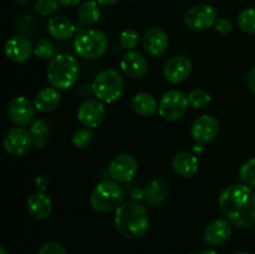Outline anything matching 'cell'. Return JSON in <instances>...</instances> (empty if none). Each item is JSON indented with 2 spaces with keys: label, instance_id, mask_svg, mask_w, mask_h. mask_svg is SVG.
<instances>
[{
  "label": "cell",
  "instance_id": "obj_1",
  "mask_svg": "<svg viewBox=\"0 0 255 254\" xmlns=\"http://www.w3.org/2000/svg\"><path fill=\"white\" fill-rule=\"evenodd\" d=\"M219 209L232 224L249 228L255 224V193L244 183H233L222 191Z\"/></svg>",
  "mask_w": 255,
  "mask_h": 254
},
{
  "label": "cell",
  "instance_id": "obj_2",
  "mask_svg": "<svg viewBox=\"0 0 255 254\" xmlns=\"http://www.w3.org/2000/svg\"><path fill=\"white\" fill-rule=\"evenodd\" d=\"M115 227L124 238L139 239L149 228V214L146 207L137 201L121 204L115 211Z\"/></svg>",
  "mask_w": 255,
  "mask_h": 254
},
{
  "label": "cell",
  "instance_id": "obj_3",
  "mask_svg": "<svg viewBox=\"0 0 255 254\" xmlns=\"http://www.w3.org/2000/svg\"><path fill=\"white\" fill-rule=\"evenodd\" d=\"M80 64L70 54H57L49 61L46 69L47 81L59 91H66L77 84L80 77Z\"/></svg>",
  "mask_w": 255,
  "mask_h": 254
},
{
  "label": "cell",
  "instance_id": "obj_4",
  "mask_svg": "<svg viewBox=\"0 0 255 254\" xmlns=\"http://www.w3.org/2000/svg\"><path fill=\"white\" fill-rule=\"evenodd\" d=\"M92 94L104 104H114L121 99L125 91V81L115 69L101 70L91 84Z\"/></svg>",
  "mask_w": 255,
  "mask_h": 254
},
{
  "label": "cell",
  "instance_id": "obj_5",
  "mask_svg": "<svg viewBox=\"0 0 255 254\" xmlns=\"http://www.w3.org/2000/svg\"><path fill=\"white\" fill-rule=\"evenodd\" d=\"M74 50L80 57L94 60L101 57L109 47V39L104 31L96 29H87L80 31L74 37Z\"/></svg>",
  "mask_w": 255,
  "mask_h": 254
},
{
  "label": "cell",
  "instance_id": "obj_6",
  "mask_svg": "<svg viewBox=\"0 0 255 254\" xmlns=\"http://www.w3.org/2000/svg\"><path fill=\"white\" fill-rule=\"evenodd\" d=\"M124 201L121 187L114 181H101L95 186L90 196V203L96 212L109 213L117 211Z\"/></svg>",
  "mask_w": 255,
  "mask_h": 254
},
{
  "label": "cell",
  "instance_id": "obj_7",
  "mask_svg": "<svg viewBox=\"0 0 255 254\" xmlns=\"http://www.w3.org/2000/svg\"><path fill=\"white\" fill-rule=\"evenodd\" d=\"M188 97L179 90L164 92L158 102V114L166 121H178L188 110Z\"/></svg>",
  "mask_w": 255,
  "mask_h": 254
},
{
  "label": "cell",
  "instance_id": "obj_8",
  "mask_svg": "<svg viewBox=\"0 0 255 254\" xmlns=\"http://www.w3.org/2000/svg\"><path fill=\"white\" fill-rule=\"evenodd\" d=\"M218 20L216 7L209 4H197L184 14V24L193 31H204L214 26Z\"/></svg>",
  "mask_w": 255,
  "mask_h": 254
},
{
  "label": "cell",
  "instance_id": "obj_9",
  "mask_svg": "<svg viewBox=\"0 0 255 254\" xmlns=\"http://www.w3.org/2000/svg\"><path fill=\"white\" fill-rule=\"evenodd\" d=\"M32 146H34V139L31 132L22 126L10 128L2 139V147L10 156L26 154Z\"/></svg>",
  "mask_w": 255,
  "mask_h": 254
},
{
  "label": "cell",
  "instance_id": "obj_10",
  "mask_svg": "<svg viewBox=\"0 0 255 254\" xmlns=\"http://www.w3.org/2000/svg\"><path fill=\"white\" fill-rule=\"evenodd\" d=\"M106 116V107L100 100L90 99L82 102L77 109V120L84 127L96 128Z\"/></svg>",
  "mask_w": 255,
  "mask_h": 254
},
{
  "label": "cell",
  "instance_id": "obj_11",
  "mask_svg": "<svg viewBox=\"0 0 255 254\" xmlns=\"http://www.w3.org/2000/svg\"><path fill=\"white\" fill-rule=\"evenodd\" d=\"M221 131V122L212 115L198 117L191 126V136L197 143H209L218 136Z\"/></svg>",
  "mask_w": 255,
  "mask_h": 254
},
{
  "label": "cell",
  "instance_id": "obj_12",
  "mask_svg": "<svg viewBox=\"0 0 255 254\" xmlns=\"http://www.w3.org/2000/svg\"><path fill=\"white\" fill-rule=\"evenodd\" d=\"M138 162L132 154L121 153L109 164V173L115 182H128L136 176Z\"/></svg>",
  "mask_w": 255,
  "mask_h": 254
},
{
  "label": "cell",
  "instance_id": "obj_13",
  "mask_svg": "<svg viewBox=\"0 0 255 254\" xmlns=\"http://www.w3.org/2000/svg\"><path fill=\"white\" fill-rule=\"evenodd\" d=\"M35 115L34 102L25 96H16L7 105V116L16 126H27L32 124Z\"/></svg>",
  "mask_w": 255,
  "mask_h": 254
},
{
  "label": "cell",
  "instance_id": "obj_14",
  "mask_svg": "<svg viewBox=\"0 0 255 254\" xmlns=\"http://www.w3.org/2000/svg\"><path fill=\"white\" fill-rule=\"evenodd\" d=\"M193 64L189 57L184 55H177L171 57L163 66V77L171 84H181L186 81L191 75Z\"/></svg>",
  "mask_w": 255,
  "mask_h": 254
},
{
  "label": "cell",
  "instance_id": "obj_15",
  "mask_svg": "<svg viewBox=\"0 0 255 254\" xmlns=\"http://www.w3.org/2000/svg\"><path fill=\"white\" fill-rule=\"evenodd\" d=\"M4 54L10 61L21 64L27 61L34 54V46L29 37L24 35H15L5 42Z\"/></svg>",
  "mask_w": 255,
  "mask_h": 254
},
{
  "label": "cell",
  "instance_id": "obj_16",
  "mask_svg": "<svg viewBox=\"0 0 255 254\" xmlns=\"http://www.w3.org/2000/svg\"><path fill=\"white\" fill-rule=\"evenodd\" d=\"M121 70L129 76L131 79H142L148 72V62L147 59L138 51H127L122 56L121 62H120Z\"/></svg>",
  "mask_w": 255,
  "mask_h": 254
},
{
  "label": "cell",
  "instance_id": "obj_17",
  "mask_svg": "<svg viewBox=\"0 0 255 254\" xmlns=\"http://www.w3.org/2000/svg\"><path fill=\"white\" fill-rule=\"evenodd\" d=\"M142 44L146 51L154 57L162 56L167 51L169 45V37L164 30L159 27H151L144 32Z\"/></svg>",
  "mask_w": 255,
  "mask_h": 254
},
{
  "label": "cell",
  "instance_id": "obj_18",
  "mask_svg": "<svg viewBox=\"0 0 255 254\" xmlns=\"http://www.w3.org/2000/svg\"><path fill=\"white\" fill-rule=\"evenodd\" d=\"M233 233L232 223L227 218H219L207 226L204 231V241L211 246H219L228 241Z\"/></svg>",
  "mask_w": 255,
  "mask_h": 254
},
{
  "label": "cell",
  "instance_id": "obj_19",
  "mask_svg": "<svg viewBox=\"0 0 255 254\" xmlns=\"http://www.w3.org/2000/svg\"><path fill=\"white\" fill-rule=\"evenodd\" d=\"M27 211L34 218L46 219L52 212V201L45 192H34L26 201Z\"/></svg>",
  "mask_w": 255,
  "mask_h": 254
},
{
  "label": "cell",
  "instance_id": "obj_20",
  "mask_svg": "<svg viewBox=\"0 0 255 254\" xmlns=\"http://www.w3.org/2000/svg\"><path fill=\"white\" fill-rule=\"evenodd\" d=\"M174 172L178 174L179 177L183 178H191L197 174L199 169V161L193 153L187 151L178 152L174 156L173 162H172Z\"/></svg>",
  "mask_w": 255,
  "mask_h": 254
},
{
  "label": "cell",
  "instance_id": "obj_21",
  "mask_svg": "<svg viewBox=\"0 0 255 254\" xmlns=\"http://www.w3.org/2000/svg\"><path fill=\"white\" fill-rule=\"evenodd\" d=\"M61 104V95L55 87H44L36 92L34 97V106L40 112H51Z\"/></svg>",
  "mask_w": 255,
  "mask_h": 254
},
{
  "label": "cell",
  "instance_id": "obj_22",
  "mask_svg": "<svg viewBox=\"0 0 255 254\" xmlns=\"http://www.w3.org/2000/svg\"><path fill=\"white\" fill-rule=\"evenodd\" d=\"M47 31L57 40H69L74 36L76 27L74 22L65 16H52L47 21Z\"/></svg>",
  "mask_w": 255,
  "mask_h": 254
},
{
  "label": "cell",
  "instance_id": "obj_23",
  "mask_svg": "<svg viewBox=\"0 0 255 254\" xmlns=\"http://www.w3.org/2000/svg\"><path fill=\"white\" fill-rule=\"evenodd\" d=\"M131 106L133 111L142 117L153 116L158 111V101L154 99L153 95L148 92H138L134 95L131 101Z\"/></svg>",
  "mask_w": 255,
  "mask_h": 254
},
{
  "label": "cell",
  "instance_id": "obj_24",
  "mask_svg": "<svg viewBox=\"0 0 255 254\" xmlns=\"http://www.w3.org/2000/svg\"><path fill=\"white\" fill-rule=\"evenodd\" d=\"M168 184L163 181H153L144 189V201L151 206H158L163 203L168 197Z\"/></svg>",
  "mask_w": 255,
  "mask_h": 254
},
{
  "label": "cell",
  "instance_id": "obj_25",
  "mask_svg": "<svg viewBox=\"0 0 255 254\" xmlns=\"http://www.w3.org/2000/svg\"><path fill=\"white\" fill-rule=\"evenodd\" d=\"M30 132H31L32 139H34V147L42 148L49 141L51 128H50L49 122L42 119H37L30 125Z\"/></svg>",
  "mask_w": 255,
  "mask_h": 254
},
{
  "label": "cell",
  "instance_id": "obj_26",
  "mask_svg": "<svg viewBox=\"0 0 255 254\" xmlns=\"http://www.w3.org/2000/svg\"><path fill=\"white\" fill-rule=\"evenodd\" d=\"M101 17V9L96 0H87L79 7V19L85 25H94Z\"/></svg>",
  "mask_w": 255,
  "mask_h": 254
},
{
  "label": "cell",
  "instance_id": "obj_27",
  "mask_svg": "<svg viewBox=\"0 0 255 254\" xmlns=\"http://www.w3.org/2000/svg\"><path fill=\"white\" fill-rule=\"evenodd\" d=\"M187 97H188L189 105H191L193 109L197 110L207 107L212 100L211 94H209L207 90L202 89V87H197V89H193L192 91H189Z\"/></svg>",
  "mask_w": 255,
  "mask_h": 254
},
{
  "label": "cell",
  "instance_id": "obj_28",
  "mask_svg": "<svg viewBox=\"0 0 255 254\" xmlns=\"http://www.w3.org/2000/svg\"><path fill=\"white\" fill-rule=\"evenodd\" d=\"M241 30L251 35H255V7H247L239 12L237 17Z\"/></svg>",
  "mask_w": 255,
  "mask_h": 254
},
{
  "label": "cell",
  "instance_id": "obj_29",
  "mask_svg": "<svg viewBox=\"0 0 255 254\" xmlns=\"http://www.w3.org/2000/svg\"><path fill=\"white\" fill-rule=\"evenodd\" d=\"M34 55L39 60L46 61V60H51L55 56V45L51 40L46 39V37H41L36 41L34 46Z\"/></svg>",
  "mask_w": 255,
  "mask_h": 254
},
{
  "label": "cell",
  "instance_id": "obj_30",
  "mask_svg": "<svg viewBox=\"0 0 255 254\" xmlns=\"http://www.w3.org/2000/svg\"><path fill=\"white\" fill-rule=\"evenodd\" d=\"M71 141L74 143V146L77 147V148H87L92 143V141H94V132H92V128L82 127V128L76 129L74 132V134H72Z\"/></svg>",
  "mask_w": 255,
  "mask_h": 254
},
{
  "label": "cell",
  "instance_id": "obj_31",
  "mask_svg": "<svg viewBox=\"0 0 255 254\" xmlns=\"http://www.w3.org/2000/svg\"><path fill=\"white\" fill-rule=\"evenodd\" d=\"M239 177L242 183L249 187H255V157L242 164L239 169Z\"/></svg>",
  "mask_w": 255,
  "mask_h": 254
},
{
  "label": "cell",
  "instance_id": "obj_32",
  "mask_svg": "<svg viewBox=\"0 0 255 254\" xmlns=\"http://www.w3.org/2000/svg\"><path fill=\"white\" fill-rule=\"evenodd\" d=\"M139 42V35L138 32L136 31L132 27H127V29H124L121 32H120V44L124 49L133 50L134 47H137Z\"/></svg>",
  "mask_w": 255,
  "mask_h": 254
},
{
  "label": "cell",
  "instance_id": "obj_33",
  "mask_svg": "<svg viewBox=\"0 0 255 254\" xmlns=\"http://www.w3.org/2000/svg\"><path fill=\"white\" fill-rule=\"evenodd\" d=\"M59 5L57 0H36L34 10L42 16H50L56 11Z\"/></svg>",
  "mask_w": 255,
  "mask_h": 254
},
{
  "label": "cell",
  "instance_id": "obj_34",
  "mask_svg": "<svg viewBox=\"0 0 255 254\" xmlns=\"http://www.w3.org/2000/svg\"><path fill=\"white\" fill-rule=\"evenodd\" d=\"M37 254H67V252L59 242H46L40 247Z\"/></svg>",
  "mask_w": 255,
  "mask_h": 254
},
{
  "label": "cell",
  "instance_id": "obj_35",
  "mask_svg": "<svg viewBox=\"0 0 255 254\" xmlns=\"http://www.w3.org/2000/svg\"><path fill=\"white\" fill-rule=\"evenodd\" d=\"M214 27L222 35H228L229 32L233 31V24H232L231 20L226 19V17H221V19L217 20Z\"/></svg>",
  "mask_w": 255,
  "mask_h": 254
},
{
  "label": "cell",
  "instance_id": "obj_36",
  "mask_svg": "<svg viewBox=\"0 0 255 254\" xmlns=\"http://www.w3.org/2000/svg\"><path fill=\"white\" fill-rule=\"evenodd\" d=\"M49 183H50V179L49 177H47V174L45 173L39 174V176L36 177V179H35V186L39 188L40 192L46 191L47 187H49Z\"/></svg>",
  "mask_w": 255,
  "mask_h": 254
},
{
  "label": "cell",
  "instance_id": "obj_37",
  "mask_svg": "<svg viewBox=\"0 0 255 254\" xmlns=\"http://www.w3.org/2000/svg\"><path fill=\"white\" fill-rule=\"evenodd\" d=\"M247 84L248 87L255 94V67L248 72V76H247Z\"/></svg>",
  "mask_w": 255,
  "mask_h": 254
},
{
  "label": "cell",
  "instance_id": "obj_38",
  "mask_svg": "<svg viewBox=\"0 0 255 254\" xmlns=\"http://www.w3.org/2000/svg\"><path fill=\"white\" fill-rule=\"evenodd\" d=\"M57 2H59L61 6H75V5L81 2V0H57Z\"/></svg>",
  "mask_w": 255,
  "mask_h": 254
},
{
  "label": "cell",
  "instance_id": "obj_39",
  "mask_svg": "<svg viewBox=\"0 0 255 254\" xmlns=\"http://www.w3.org/2000/svg\"><path fill=\"white\" fill-rule=\"evenodd\" d=\"M100 5H114L119 2L120 0H96Z\"/></svg>",
  "mask_w": 255,
  "mask_h": 254
},
{
  "label": "cell",
  "instance_id": "obj_40",
  "mask_svg": "<svg viewBox=\"0 0 255 254\" xmlns=\"http://www.w3.org/2000/svg\"><path fill=\"white\" fill-rule=\"evenodd\" d=\"M199 254H218V252L214 251V249H206V251L201 252Z\"/></svg>",
  "mask_w": 255,
  "mask_h": 254
},
{
  "label": "cell",
  "instance_id": "obj_41",
  "mask_svg": "<svg viewBox=\"0 0 255 254\" xmlns=\"http://www.w3.org/2000/svg\"><path fill=\"white\" fill-rule=\"evenodd\" d=\"M29 1L30 0H15L16 5H19V6H24V5H26Z\"/></svg>",
  "mask_w": 255,
  "mask_h": 254
},
{
  "label": "cell",
  "instance_id": "obj_42",
  "mask_svg": "<svg viewBox=\"0 0 255 254\" xmlns=\"http://www.w3.org/2000/svg\"><path fill=\"white\" fill-rule=\"evenodd\" d=\"M0 254H7L6 249H5L4 247H1V248H0Z\"/></svg>",
  "mask_w": 255,
  "mask_h": 254
},
{
  "label": "cell",
  "instance_id": "obj_43",
  "mask_svg": "<svg viewBox=\"0 0 255 254\" xmlns=\"http://www.w3.org/2000/svg\"><path fill=\"white\" fill-rule=\"evenodd\" d=\"M233 254H249V253H247V252H236V253Z\"/></svg>",
  "mask_w": 255,
  "mask_h": 254
},
{
  "label": "cell",
  "instance_id": "obj_44",
  "mask_svg": "<svg viewBox=\"0 0 255 254\" xmlns=\"http://www.w3.org/2000/svg\"><path fill=\"white\" fill-rule=\"evenodd\" d=\"M128 1H133V0H128Z\"/></svg>",
  "mask_w": 255,
  "mask_h": 254
},
{
  "label": "cell",
  "instance_id": "obj_45",
  "mask_svg": "<svg viewBox=\"0 0 255 254\" xmlns=\"http://www.w3.org/2000/svg\"><path fill=\"white\" fill-rule=\"evenodd\" d=\"M173 254H178V253H173Z\"/></svg>",
  "mask_w": 255,
  "mask_h": 254
}]
</instances>
